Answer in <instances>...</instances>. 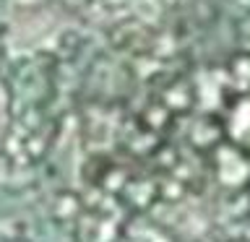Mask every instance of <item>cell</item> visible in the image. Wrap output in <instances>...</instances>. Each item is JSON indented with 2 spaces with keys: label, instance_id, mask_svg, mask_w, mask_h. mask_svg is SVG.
Masks as SVG:
<instances>
[{
  "label": "cell",
  "instance_id": "1",
  "mask_svg": "<svg viewBox=\"0 0 250 242\" xmlns=\"http://www.w3.org/2000/svg\"><path fill=\"white\" fill-rule=\"evenodd\" d=\"M208 154H211V169H214L222 187H227V190L250 187V148L224 138Z\"/></svg>",
  "mask_w": 250,
  "mask_h": 242
},
{
  "label": "cell",
  "instance_id": "2",
  "mask_svg": "<svg viewBox=\"0 0 250 242\" xmlns=\"http://www.w3.org/2000/svg\"><path fill=\"white\" fill-rule=\"evenodd\" d=\"M222 125L227 141H234V143L250 148V91H240L232 101H227Z\"/></svg>",
  "mask_w": 250,
  "mask_h": 242
},
{
  "label": "cell",
  "instance_id": "3",
  "mask_svg": "<svg viewBox=\"0 0 250 242\" xmlns=\"http://www.w3.org/2000/svg\"><path fill=\"white\" fill-rule=\"evenodd\" d=\"M198 99L195 97V86L193 83H185V81H172L162 89L159 94V101L169 109L172 115H183L193 107V101Z\"/></svg>",
  "mask_w": 250,
  "mask_h": 242
}]
</instances>
